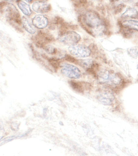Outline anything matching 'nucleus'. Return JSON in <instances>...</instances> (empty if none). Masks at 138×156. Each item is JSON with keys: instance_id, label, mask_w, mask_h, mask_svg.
<instances>
[{"instance_id": "f257e3e1", "label": "nucleus", "mask_w": 138, "mask_h": 156, "mask_svg": "<svg viewBox=\"0 0 138 156\" xmlns=\"http://www.w3.org/2000/svg\"><path fill=\"white\" fill-rule=\"evenodd\" d=\"M1 12L9 20L20 25L22 24V18L18 10L14 5L8 2L1 3Z\"/></svg>"}, {"instance_id": "f03ea898", "label": "nucleus", "mask_w": 138, "mask_h": 156, "mask_svg": "<svg viewBox=\"0 0 138 156\" xmlns=\"http://www.w3.org/2000/svg\"><path fill=\"white\" fill-rule=\"evenodd\" d=\"M83 20L86 25L94 30L97 34H101L103 31L104 26L101 21L94 12L89 11L86 12L84 16Z\"/></svg>"}, {"instance_id": "7ed1b4c3", "label": "nucleus", "mask_w": 138, "mask_h": 156, "mask_svg": "<svg viewBox=\"0 0 138 156\" xmlns=\"http://www.w3.org/2000/svg\"><path fill=\"white\" fill-rule=\"evenodd\" d=\"M58 39L60 42L70 46L77 44L80 40L81 36L76 32L66 31L60 34Z\"/></svg>"}, {"instance_id": "20e7f679", "label": "nucleus", "mask_w": 138, "mask_h": 156, "mask_svg": "<svg viewBox=\"0 0 138 156\" xmlns=\"http://www.w3.org/2000/svg\"><path fill=\"white\" fill-rule=\"evenodd\" d=\"M69 52L73 56L81 58H86L90 55L91 50L88 47L82 44H76L68 48Z\"/></svg>"}, {"instance_id": "39448f33", "label": "nucleus", "mask_w": 138, "mask_h": 156, "mask_svg": "<svg viewBox=\"0 0 138 156\" xmlns=\"http://www.w3.org/2000/svg\"><path fill=\"white\" fill-rule=\"evenodd\" d=\"M61 73L68 78L78 79L80 78L81 72L78 67L70 64L65 63L61 66Z\"/></svg>"}, {"instance_id": "423d86ee", "label": "nucleus", "mask_w": 138, "mask_h": 156, "mask_svg": "<svg viewBox=\"0 0 138 156\" xmlns=\"http://www.w3.org/2000/svg\"><path fill=\"white\" fill-rule=\"evenodd\" d=\"M101 82L111 86L119 84L121 82L120 78L116 74L108 71H103L99 74Z\"/></svg>"}, {"instance_id": "0eeeda50", "label": "nucleus", "mask_w": 138, "mask_h": 156, "mask_svg": "<svg viewBox=\"0 0 138 156\" xmlns=\"http://www.w3.org/2000/svg\"><path fill=\"white\" fill-rule=\"evenodd\" d=\"M33 11L39 13H48L51 9V6L47 1H36L32 5Z\"/></svg>"}, {"instance_id": "6e6552de", "label": "nucleus", "mask_w": 138, "mask_h": 156, "mask_svg": "<svg viewBox=\"0 0 138 156\" xmlns=\"http://www.w3.org/2000/svg\"><path fill=\"white\" fill-rule=\"evenodd\" d=\"M32 23L37 29H44L48 25V19L44 15H37L33 18Z\"/></svg>"}, {"instance_id": "1a4fd4ad", "label": "nucleus", "mask_w": 138, "mask_h": 156, "mask_svg": "<svg viewBox=\"0 0 138 156\" xmlns=\"http://www.w3.org/2000/svg\"><path fill=\"white\" fill-rule=\"evenodd\" d=\"M22 24H23V28L28 33L31 34V35H34L35 34L36 30L35 28V27L33 25V23H31L29 19L25 16H23L22 18Z\"/></svg>"}, {"instance_id": "9d476101", "label": "nucleus", "mask_w": 138, "mask_h": 156, "mask_svg": "<svg viewBox=\"0 0 138 156\" xmlns=\"http://www.w3.org/2000/svg\"><path fill=\"white\" fill-rule=\"evenodd\" d=\"M114 96L110 92L106 91L101 94L99 100L102 103L106 105H110L113 102Z\"/></svg>"}, {"instance_id": "9b49d317", "label": "nucleus", "mask_w": 138, "mask_h": 156, "mask_svg": "<svg viewBox=\"0 0 138 156\" xmlns=\"http://www.w3.org/2000/svg\"><path fill=\"white\" fill-rule=\"evenodd\" d=\"M17 5L20 10L26 16H30L32 14V11L30 6L23 0H18Z\"/></svg>"}, {"instance_id": "f8f14e48", "label": "nucleus", "mask_w": 138, "mask_h": 156, "mask_svg": "<svg viewBox=\"0 0 138 156\" xmlns=\"http://www.w3.org/2000/svg\"><path fill=\"white\" fill-rule=\"evenodd\" d=\"M121 17L124 18H136L138 17V12L135 9L129 7L122 14Z\"/></svg>"}, {"instance_id": "ddd939ff", "label": "nucleus", "mask_w": 138, "mask_h": 156, "mask_svg": "<svg viewBox=\"0 0 138 156\" xmlns=\"http://www.w3.org/2000/svg\"><path fill=\"white\" fill-rule=\"evenodd\" d=\"M71 88L77 92L83 93L84 90L83 83L82 82H77L76 80H71L69 82Z\"/></svg>"}, {"instance_id": "4468645a", "label": "nucleus", "mask_w": 138, "mask_h": 156, "mask_svg": "<svg viewBox=\"0 0 138 156\" xmlns=\"http://www.w3.org/2000/svg\"><path fill=\"white\" fill-rule=\"evenodd\" d=\"M122 25L131 30H138V21L130 20L123 22Z\"/></svg>"}, {"instance_id": "2eb2a0df", "label": "nucleus", "mask_w": 138, "mask_h": 156, "mask_svg": "<svg viewBox=\"0 0 138 156\" xmlns=\"http://www.w3.org/2000/svg\"><path fill=\"white\" fill-rule=\"evenodd\" d=\"M77 65L86 69H89L93 66V61L90 59L78 60Z\"/></svg>"}, {"instance_id": "dca6fc26", "label": "nucleus", "mask_w": 138, "mask_h": 156, "mask_svg": "<svg viewBox=\"0 0 138 156\" xmlns=\"http://www.w3.org/2000/svg\"><path fill=\"white\" fill-rule=\"evenodd\" d=\"M48 61L50 65L53 67L55 70L58 69L60 67V62L58 59L56 58H49Z\"/></svg>"}, {"instance_id": "f3484780", "label": "nucleus", "mask_w": 138, "mask_h": 156, "mask_svg": "<svg viewBox=\"0 0 138 156\" xmlns=\"http://www.w3.org/2000/svg\"><path fill=\"white\" fill-rule=\"evenodd\" d=\"M128 53L130 57L136 58L138 56V47H133L129 48L128 50Z\"/></svg>"}, {"instance_id": "a211bd4d", "label": "nucleus", "mask_w": 138, "mask_h": 156, "mask_svg": "<svg viewBox=\"0 0 138 156\" xmlns=\"http://www.w3.org/2000/svg\"><path fill=\"white\" fill-rule=\"evenodd\" d=\"M43 49L45 50L46 52L50 54V55H55L56 54L57 51V50L55 48L52 46H50V45H45Z\"/></svg>"}, {"instance_id": "6ab92c4d", "label": "nucleus", "mask_w": 138, "mask_h": 156, "mask_svg": "<svg viewBox=\"0 0 138 156\" xmlns=\"http://www.w3.org/2000/svg\"><path fill=\"white\" fill-rule=\"evenodd\" d=\"M64 58L66 61H68L69 62H72V63L77 64V62H78V60H77L73 56H71L69 55H66L64 57Z\"/></svg>"}, {"instance_id": "aec40b11", "label": "nucleus", "mask_w": 138, "mask_h": 156, "mask_svg": "<svg viewBox=\"0 0 138 156\" xmlns=\"http://www.w3.org/2000/svg\"><path fill=\"white\" fill-rule=\"evenodd\" d=\"M25 1H26L27 2H32V1H34V0H25Z\"/></svg>"}, {"instance_id": "412c9836", "label": "nucleus", "mask_w": 138, "mask_h": 156, "mask_svg": "<svg viewBox=\"0 0 138 156\" xmlns=\"http://www.w3.org/2000/svg\"><path fill=\"white\" fill-rule=\"evenodd\" d=\"M6 1H8V2H12L14 1V0H4Z\"/></svg>"}, {"instance_id": "4be33fe9", "label": "nucleus", "mask_w": 138, "mask_h": 156, "mask_svg": "<svg viewBox=\"0 0 138 156\" xmlns=\"http://www.w3.org/2000/svg\"><path fill=\"white\" fill-rule=\"evenodd\" d=\"M137 69H138V66H137Z\"/></svg>"}]
</instances>
